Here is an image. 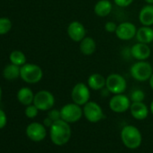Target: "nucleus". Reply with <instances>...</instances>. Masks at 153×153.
Listing matches in <instances>:
<instances>
[{"instance_id":"nucleus-12","label":"nucleus","mask_w":153,"mask_h":153,"mask_svg":"<svg viewBox=\"0 0 153 153\" xmlns=\"http://www.w3.org/2000/svg\"><path fill=\"white\" fill-rule=\"evenodd\" d=\"M67 33L71 41L75 42H80L87 36V30L81 22L72 21L67 27Z\"/></svg>"},{"instance_id":"nucleus-21","label":"nucleus","mask_w":153,"mask_h":153,"mask_svg":"<svg viewBox=\"0 0 153 153\" xmlns=\"http://www.w3.org/2000/svg\"><path fill=\"white\" fill-rule=\"evenodd\" d=\"M34 95L33 90L30 88H21L16 94V98L19 101L20 104H22L23 105H29L33 104V99H34Z\"/></svg>"},{"instance_id":"nucleus-6","label":"nucleus","mask_w":153,"mask_h":153,"mask_svg":"<svg viewBox=\"0 0 153 153\" xmlns=\"http://www.w3.org/2000/svg\"><path fill=\"white\" fill-rule=\"evenodd\" d=\"M61 119L68 123L79 122L83 116V108L81 105L75 104L74 102L64 105L60 108Z\"/></svg>"},{"instance_id":"nucleus-4","label":"nucleus","mask_w":153,"mask_h":153,"mask_svg":"<svg viewBox=\"0 0 153 153\" xmlns=\"http://www.w3.org/2000/svg\"><path fill=\"white\" fill-rule=\"evenodd\" d=\"M43 76V71L42 68L33 63H25L21 67L20 78L27 84H37Z\"/></svg>"},{"instance_id":"nucleus-16","label":"nucleus","mask_w":153,"mask_h":153,"mask_svg":"<svg viewBox=\"0 0 153 153\" xmlns=\"http://www.w3.org/2000/svg\"><path fill=\"white\" fill-rule=\"evenodd\" d=\"M135 39L138 42L150 44L153 42V28L151 26L141 25L137 29Z\"/></svg>"},{"instance_id":"nucleus-32","label":"nucleus","mask_w":153,"mask_h":153,"mask_svg":"<svg viewBox=\"0 0 153 153\" xmlns=\"http://www.w3.org/2000/svg\"><path fill=\"white\" fill-rule=\"evenodd\" d=\"M149 87H150V88L153 90V73H152V75H151V76L149 78Z\"/></svg>"},{"instance_id":"nucleus-1","label":"nucleus","mask_w":153,"mask_h":153,"mask_svg":"<svg viewBox=\"0 0 153 153\" xmlns=\"http://www.w3.org/2000/svg\"><path fill=\"white\" fill-rule=\"evenodd\" d=\"M71 127L68 123L62 119L53 122L50 127V138L53 144L63 146L67 144L71 138Z\"/></svg>"},{"instance_id":"nucleus-2","label":"nucleus","mask_w":153,"mask_h":153,"mask_svg":"<svg viewBox=\"0 0 153 153\" xmlns=\"http://www.w3.org/2000/svg\"><path fill=\"white\" fill-rule=\"evenodd\" d=\"M121 140L123 144L131 149H138L142 142V135L140 131L134 125H125L121 131Z\"/></svg>"},{"instance_id":"nucleus-31","label":"nucleus","mask_w":153,"mask_h":153,"mask_svg":"<svg viewBox=\"0 0 153 153\" xmlns=\"http://www.w3.org/2000/svg\"><path fill=\"white\" fill-rule=\"evenodd\" d=\"M42 123L44 124V126H45L46 128H47V127H49V128H50V127L52 125V123H53V121H52L51 118H49V117L47 116V117H46V118L43 120V123Z\"/></svg>"},{"instance_id":"nucleus-13","label":"nucleus","mask_w":153,"mask_h":153,"mask_svg":"<svg viewBox=\"0 0 153 153\" xmlns=\"http://www.w3.org/2000/svg\"><path fill=\"white\" fill-rule=\"evenodd\" d=\"M137 33V27L134 24L131 22H123L117 25L115 35L121 41H130L135 38Z\"/></svg>"},{"instance_id":"nucleus-34","label":"nucleus","mask_w":153,"mask_h":153,"mask_svg":"<svg viewBox=\"0 0 153 153\" xmlns=\"http://www.w3.org/2000/svg\"><path fill=\"white\" fill-rule=\"evenodd\" d=\"M144 1L147 3V4H149V5H153V0H144Z\"/></svg>"},{"instance_id":"nucleus-15","label":"nucleus","mask_w":153,"mask_h":153,"mask_svg":"<svg viewBox=\"0 0 153 153\" xmlns=\"http://www.w3.org/2000/svg\"><path fill=\"white\" fill-rule=\"evenodd\" d=\"M130 112L134 119L142 121L148 117L149 113V108L143 102H131Z\"/></svg>"},{"instance_id":"nucleus-11","label":"nucleus","mask_w":153,"mask_h":153,"mask_svg":"<svg viewBox=\"0 0 153 153\" xmlns=\"http://www.w3.org/2000/svg\"><path fill=\"white\" fill-rule=\"evenodd\" d=\"M26 136L34 142L42 141L47 136V130L43 123L33 122L27 125L25 130Z\"/></svg>"},{"instance_id":"nucleus-3","label":"nucleus","mask_w":153,"mask_h":153,"mask_svg":"<svg viewBox=\"0 0 153 153\" xmlns=\"http://www.w3.org/2000/svg\"><path fill=\"white\" fill-rule=\"evenodd\" d=\"M152 73L153 68L147 60H137L130 68V74L131 78L138 82L149 81Z\"/></svg>"},{"instance_id":"nucleus-28","label":"nucleus","mask_w":153,"mask_h":153,"mask_svg":"<svg viewBox=\"0 0 153 153\" xmlns=\"http://www.w3.org/2000/svg\"><path fill=\"white\" fill-rule=\"evenodd\" d=\"M114 5H116L118 7H121V8H125V7H130L134 0H113Z\"/></svg>"},{"instance_id":"nucleus-23","label":"nucleus","mask_w":153,"mask_h":153,"mask_svg":"<svg viewBox=\"0 0 153 153\" xmlns=\"http://www.w3.org/2000/svg\"><path fill=\"white\" fill-rule=\"evenodd\" d=\"M26 56L25 54L18 50L13 51L10 54H9V60L10 63H13L15 65L20 66L22 67L23 65H25L26 63Z\"/></svg>"},{"instance_id":"nucleus-30","label":"nucleus","mask_w":153,"mask_h":153,"mask_svg":"<svg viewBox=\"0 0 153 153\" xmlns=\"http://www.w3.org/2000/svg\"><path fill=\"white\" fill-rule=\"evenodd\" d=\"M7 124V116L3 109L0 108V130L4 129Z\"/></svg>"},{"instance_id":"nucleus-22","label":"nucleus","mask_w":153,"mask_h":153,"mask_svg":"<svg viewBox=\"0 0 153 153\" xmlns=\"http://www.w3.org/2000/svg\"><path fill=\"white\" fill-rule=\"evenodd\" d=\"M20 71L21 67L15 65L13 63H10L5 67L3 69V76L8 81H13L20 78Z\"/></svg>"},{"instance_id":"nucleus-27","label":"nucleus","mask_w":153,"mask_h":153,"mask_svg":"<svg viewBox=\"0 0 153 153\" xmlns=\"http://www.w3.org/2000/svg\"><path fill=\"white\" fill-rule=\"evenodd\" d=\"M48 117L51 118L53 122L58 121L59 119H61V115H60V110L58 109H51L48 111Z\"/></svg>"},{"instance_id":"nucleus-37","label":"nucleus","mask_w":153,"mask_h":153,"mask_svg":"<svg viewBox=\"0 0 153 153\" xmlns=\"http://www.w3.org/2000/svg\"><path fill=\"white\" fill-rule=\"evenodd\" d=\"M152 43H153V42H152Z\"/></svg>"},{"instance_id":"nucleus-36","label":"nucleus","mask_w":153,"mask_h":153,"mask_svg":"<svg viewBox=\"0 0 153 153\" xmlns=\"http://www.w3.org/2000/svg\"><path fill=\"white\" fill-rule=\"evenodd\" d=\"M9 1H12V0H9Z\"/></svg>"},{"instance_id":"nucleus-7","label":"nucleus","mask_w":153,"mask_h":153,"mask_svg":"<svg viewBox=\"0 0 153 153\" xmlns=\"http://www.w3.org/2000/svg\"><path fill=\"white\" fill-rule=\"evenodd\" d=\"M70 97L72 102L83 106L90 101V88L83 82L76 83L71 89Z\"/></svg>"},{"instance_id":"nucleus-9","label":"nucleus","mask_w":153,"mask_h":153,"mask_svg":"<svg viewBox=\"0 0 153 153\" xmlns=\"http://www.w3.org/2000/svg\"><path fill=\"white\" fill-rule=\"evenodd\" d=\"M33 105L40 111H49L55 105V97L53 94L48 90H40L34 95Z\"/></svg>"},{"instance_id":"nucleus-29","label":"nucleus","mask_w":153,"mask_h":153,"mask_svg":"<svg viewBox=\"0 0 153 153\" xmlns=\"http://www.w3.org/2000/svg\"><path fill=\"white\" fill-rule=\"evenodd\" d=\"M117 25H116V23H114V21H108V22L105 23V30L106 33H114L115 31H116Z\"/></svg>"},{"instance_id":"nucleus-8","label":"nucleus","mask_w":153,"mask_h":153,"mask_svg":"<svg viewBox=\"0 0 153 153\" xmlns=\"http://www.w3.org/2000/svg\"><path fill=\"white\" fill-rule=\"evenodd\" d=\"M83 116L92 123H97L105 118L102 107L95 101H88L83 105Z\"/></svg>"},{"instance_id":"nucleus-18","label":"nucleus","mask_w":153,"mask_h":153,"mask_svg":"<svg viewBox=\"0 0 153 153\" xmlns=\"http://www.w3.org/2000/svg\"><path fill=\"white\" fill-rule=\"evenodd\" d=\"M106 78L100 73H92L88 79V86L95 91L102 90L105 88Z\"/></svg>"},{"instance_id":"nucleus-26","label":"nucleus","mask_w":153,"mask_h":153,"mask_svg":"<svg viewBox=\"0 0 153 153\" xmlns=\"http://www.w3.org/2000/svg\"><path fill=\"white\" fill-rule=\"evenodd\" d=\"M39 109L33 105H29L25 107V114L26 115V117H28L29 119H33L35 118L38 114H39Z\"/></svg>"},{"instance_id":"nucleus-25","label":"nucleus","mask_w":153,"mask_h":153,"mask_svg":"<svg viewBox=\"0 0 153 153\" xmlns=\"http://www.w3.org/2000/svg\"><path fill=\"white\" fill-rule=\"evenodd\" d=\"M145 93L143 90L140 89V88H135L131 92L130 95V99L131 102H143L145 99Z\"/></svg>"},{"instance_id":"nucleus-5","label":"nucleus","mask_w":153,"mask_h":153,"mask_svg":"<svg viewBox=\"0 0 153 153\" xmlns=\"http://www.w3.org/2000/svg\"><path fill=\"white\" fill-rule=\"evenodd\" d=\"M105 88L110 94H123L127 89V81L123 75L118 73H111L106 76Z\"/></svg>"},{"instance_id":"nucleus-20","label":"nucleus","mask_w":153,"mask_h":153,"mask_svg":"<svg viewBox=\"0 0 153 153\" xmlns=\"http://www.w3.org/2000/svg\"><path fill=\"white\" fill-rule=\"evenodd\" d=\"M97 50V42L94 38L86 36L79 42V51L85 56H90L95 53Z\"/></svg>"},{"instance_id":"nucleus-17","label":"nucleus","mask_w":153,"mask_h":153,"mask_svg":"<svg viewBox=\"0 0 153 153\" xmlns=\"http://www.w3.org/2000/svg\"><path fill=\"white\" fill-rule=\"evenodd\" d=\"M138 17L141 25L152 26L153 25V5L147 4L143 6L139 12Z\"/></svg>"},{"instance_id":"nucleus-19","label":"nucleus","mask_w":153,"mask_h":153,"mask_svg":"<svg viewBox=\"0 0 153 153\" xmlns=\"http://www.w3.org/2000/svg\"><path fill=\"white\" fill-rule=\"evenodd\" d=\"M113 10V3L110 0H98L94 6V13L98 17L108 16Z\"/></svg>"},{"instance_id":"nucleus-35","label":"nucleus","mask_w":153,"mask_h":153,"mask_svg":"<svg viewBox=\"0 0 153 153\" xmlns=\"http://www.w3.org/2000/svg\"><path fill=\"white\" fill-rule=\"evenodd\" d=\"M1 100H2V88L1 86H0V103H1Z\"/></svg>"},{"instance_id":"nucleus-14","label":"nucleus","mask_w":153,"mask_h":153,"mask_svg":"<svg viewBox=\"0 0 153 153\" xmlns=\"http://www.w3.org/2000/svg\"><path fill=\"white\" fill-rule=\"evenodd\" d=\"M131 54L136 60H147L151 55V49L149 44L137 42L131 47Z\"/></svg>"},{"instance_id":"nucleus-24","label":"nucleus","mask_w":153,"mask_h":153,"mask_svg":"<svg viewBox=\"0 0 153 153\" xmlns=\"http://www.w3.org/2000/svg\"><path fill=\"white\" fill-rule=\"evenodd\" d=\"M13 23L7 17H0V35H4L9 33L12 29Z\"/></svg>"},{"instance_id":"nucleus-33","label":"nucleus","mask_w":153,"mask_h":153,"mask_svg":"<svg viewBox=\"0 0 153 153\" xmlns=\"http://www.w3.org/2000/svg\"><path fill=\"white\" fill-rule=\"evenodd\" d=\"M149 112L152 114V115H153V100L151 101V103H150V105H149Z\"/></svg>"},{"instance_id":"nucleus-10","label":"nucleus","mask_w":153,"mask_h":153,"mask_svg":"<svg viewBox=\"0 0 153 153\" xmlns=\"http://www.w3.org/2000/svg\"><path fill=\"white\" fill-rule=\"evenodd\" d=\"M131 101L130 97L124 94L114 95L109 100V107L111 111L116 114L125 113L130 110Z\"/></svg>"}]
</instances>
